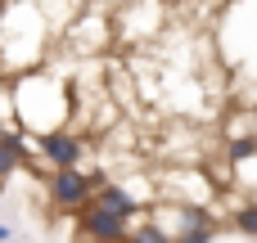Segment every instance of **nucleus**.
<instances>
[{
  "label": "nucleus",
  "instance_id": "obj_7",
  "mask_svg": "<svg viewBox=\"0 0 257 243\" xmlns=\"http://www.w3.org/2000/svg\"><path fill=\"white\" fill-rule=\"evenodd\" d=\"M23 144H27L23 135H0V180H9V176L23 167V158H27Z\"/></svg>",
  "mask_w": 257,
  "mask_h": 243
},
{
  "label": "nucleus",
  "instance_id": "obj_5",
  "mask_svg": "<svg viewBox=\"0 0 257 243\" xmlns=\"http://www.w3.org/2000/svg\"><path fill=\"white\" fill-rule=\"evenodd\" d=\"M63 36L72 41V50H99L113 41V23L104 9H77V18H68Z\"/></svg>",
  "mask_w": 257,
  "mask_h": 243
},
{
  "label": "nucleus",
  "instance_id": "obj_3",
  "mask_svg": "<svg viewBox=\"0 0 257 243\" xmlns=\"http://www.w3.org/2000/svg\"><path fill=\"white\" fill-rule=\"evenodd\" d=\"M104 176H95V171H86V167H72V171H54L50 180H45V194H50V207L54 212H63V216H77L90 198H95V185H99Z\"/></svg>",
  "mask_w": 257,
  "mask_h": 243
},
{
  "label": "nucleus",
  "instance_id": "obj_9",
  "mask_svg": "<svg viewBox=\"0 0 257 243\" xmlns=\"http://www.w3.org/2000/svg\"><path fill=\"white\" fill-rule=\"evenodd\" d=\"M235 230H239V234H257V207L253 203H244V207L235 212Z\"/></svg>",
  "mask_w": 257,
  "mask_h": 243
},
{
  "label": "nucleus",
  "instance_id": "obj_11",
  "mask_svg": "<svg viewBox=\"0 0 257 243\" xmlns=\"http://www.w3.org/2000/svg\"><path fill=\"white\" fill-rule=\"evenodd\" d=\"M9 239H14V234H9V225L0 221V243H9Z\"/></svg>",
  "mask_w": 257,
  "mask_h": 243
},
{
  "label": "nucleus",
  "instance_id": "obj_6",
  "mask_svg": "<svg viewBox=\"0 0 257 243\" xmlns=\"http://www.w3.org/2000/svg\"><path fill=\"white\" fill-rule=\"evenodd\" d=\"M77 225H81L86 239H95V243H122V239H126V230H131V221H122V216L95 207V203H86V207L77 212Z\"/></svg>",
  "mask_w": 257,
  "mask_h": 243
},
{
  "label": "nucleus",
  "instance_id": "obj_8",
  "mask_svg": "<svg viewBox=\"0 0 257 243\" xmlns=\"http://www.w3.org/2000/svg\"><path fill=\"white\" fill-rule=\"evenodd\" d=\"M122 243H172V239H167L154 221H136V225L126 230V239H122Z\"/></svg>",
  "mask_w": 257,
  "mask_h": 243
},
{
  "label": "nucleus",
  "instance_id": "obj_4",
  "mask_svg": "<svg viewBox=\"0 0 257 243\" xmlns=\"http://www.w3.org/2000/svg\"><path fill=\"white\" fill-rule=\"evenodd\" d=\"M36 149V158H45L54 171H72V167H81L86 162V135L81 131H54V135H41V140H32Z\"/></svg>",
  "mask_w": 257,
  "mask_h": 243
},
{
  "label": "nucleus",
  "instance_id": "obj_10",
  "mask_svg": "<svg viewBox=\"0 0 257 243\" xmlns=\"http://www.w3.org/2000/svg\"><path fill=\"white\" fill-rule=\"evenodd\" d=\"M217 239V225H199V230H185V234H176L172 243H212Z\"/></svg>",
  "mask_w": 257,
  "mask_h": 243
},
{
  "label": "nucleus",
  "instance_id": "obj_2",
  "mask_svg": "<svg viewBox=\"0 0 257 243\" xmlns=\"http://www.w3.org/2000/svg\"><path fill=\"white\" fill-rule=\"evenodd\" d=\"M50 50V23L41 18L36 0H5L0 5V68L9 77L32 72L45 63Z\"/></svg>",
  "mask_w": 257,
  "mask_h": 243
},
{
  "label": "nucleus",
  "instance_id": "obj_1",
  "mask_svg": "<svg viewBox=\"0 0 257 243\" xmlns=\"http://www.w3.org/2000/svg\"><path fill=\"white\" fill-rule=\"evenodd\" d=\"M9 113L23 131V140L68 131V122L77 117V86H72V77L50 72V68L18 72L9 81Z\"/></svg>",
  "mask_w": 257,
  "mask_h": 243
},
{
  "label": "nucleus",
  "instance_id": "obj_12",
  "mask_svg": "<svg viewBox=\"0 0 257 243\" xmlns=\"http://www.w3.org/2000/svg\"><path fill=\"white\" fill-rule=\"evenodd\" d=\"M9 243H14V239H9Z\"/></svg>",
  "mask_w": 257,
  "mask_h": 243
}]
</instances>
